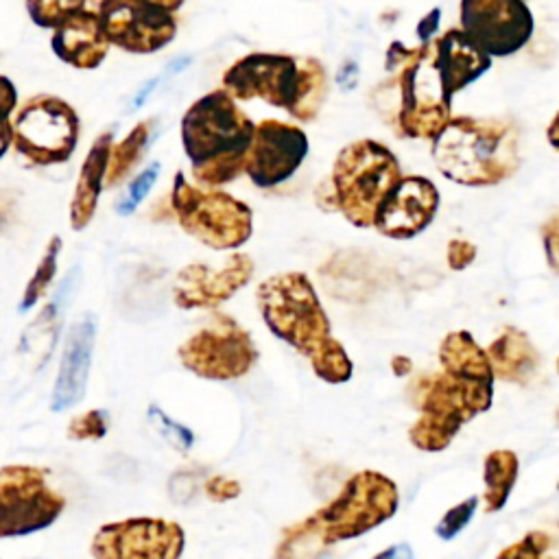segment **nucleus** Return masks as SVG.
I'll list each match as a JSON object with an SVG mask.
<instances>
[{
	"instance_id": "nucleus-38",
	"label": "nucleus",
	"mask_w": 559,
	"mask_h": 559,
	"mask_svg": "<svg viewBox=\"0 0 559 559\" xmlns=\"http://www.w3.org/2000/svg\"><path fill=\"white\" fill-rule=\"evenodd\" d=\"M474 258H476V247L469 240L452 238L448 242V266L452 271H463L474 262Z\"/></svg>"
},
{
	"instance_id": "nucleus-4",
	"label": "nucleus",
	"mask_w": 559,
	"mask_h": 559,
	"mask_svg": "<svg viewBox=\"0 0 559 559\" xmlns=\"http://www.w3.org/2000/svg\"><path fill=\"white\" fill-rule=\"evenodd\" d=\"M221 90L234 100L260 98L310 122L325 100L328 79L321 61L312 57L253 52L225 70Z\"/></svg>"
},
{
	"instance_id": "nucleus-29",
	"label": "nucleus",
	"mask_w": 559,
	"mask_h": 559,
	"mask_svg": "<svg viewBox=\"0 0 559 559\" xmlns=\"http://www.w3.org/2000/svg\"><path fill=\"white\" fill-rule=\"evenodd\" d=\"M459 430L461 428H456L448 421L419 415V419L408 430V439L417 450L441 452L452 443V439L459 435Z\"/></svg>"
},
{
	"instance_id": "nucleus-33",
	"label": "nucleus",
	"mask_w": 559,
	"mask_h": 559,
	"mask_svg": "<svg viewBox=\"0 0 559 559\" xmlns=\"http://www.w3.org/2000/svg\"><path fill=\"white\" fill-rule=\"evenodd\" d=\"M109 428V415L103 408H92L70 419L68 437L74 441H98L105 437Z\"/></svg>"
},
{
	"instance_id": "nucleus-18",
	"label": "nucleus",
	"mask_w": 559,
	"mask_h": 559,
	"mask_svg": "<svg viewBox=\"0 0 559 559\" xmlns=\"http://www.w3.org/2000/svg\"><path fill=\"white\" fill-rule=\"evenodd\" d=\"M439 210V190L426 177H402L382 199L373 227L386 238L406 240L421 234Z\"/></svg>"
},
{
	"instance_id": "nucleus-3",
	"label": "nucleus",
	"mask_w": 559,
	"mask_h": 559,
	"mask_svg": "<svg viewBox=\"0 0 559 559\" xmlns=\"http://www.w3.org/2000/svg\"><path fill=\"white\" fill-rule=\"evenodd\" d=\"M437 170L461 186H496L520 168L518 129L498 118L452 116L432 140Z\"/></svg>"
},
{
	"instance_id": "nucleus-35",
	"label": "nucleus",
	"mask_w": 559,
	"mask_h": 559,
	"mask_svg": "<svg viewBox=\"0 0 559 559\" xmlns=\"http://www.w3.org/2000/svg\"><path fill=\"white\" fill-rule=\"evenodd\" d=\"M157 177H159V162H153V164H148V166L129 183L127 194L120 199L116 212L122 214V216L133 214V210H135V207L146 199V194L151 192V188H153V183H155Z\"/></svg>"
},
{
	"instance_id": "nucleus-39",
	"label": "nucleus",
	"mask_w": 559,
	"mask_h": 559,
	"mask_svg": "<svg viewBox=\"0 0 559 559\" xmlns=\"http://www.w3.org/2000/svg\"><path fill=\"white\" fill-rule=\"evenodd\" d=\"M17 107V87L9 76L0 74V127L11 122V114Z\"/></svg>"
},
{
	"instance_id": "nucleus-7",
	"label": "nucleus",
	"mask_w": 559,
	"mask_h": 559,
	"mask_svg": "<svg viewBox=\"0 0 559 559\" xmlns=\"http://www.w3.org/2000/svg\"><path fill=\"white\" fill-rule=\"evenodd\" d=\"M170 207L188 236L216 251L238 249L253 234V212L247 203L218 188L190 183L181 170L173 177Z\"/></svg>"
},
{
	"instance_id": "nucleus-17",
	"label": "nucleus",
	"mask_w": 559,
	"mask_h": 559,
	"mask_svg": "<svg viewBox=\"0 0 559 559\" xmlns=\"http://www.w3.org/2000/svg\"><path fill=\"white\" fill-rule=\"evenodd\" d=\"M413 400L421 415L463 428V424L472 421L478 413L489 411L493 384L472 382L441 371L415 380Z\"/></svg>"
},
{
	"instance_id": "nucleus-13",
	"label": "nucleus",
	"mask_w": 559,
	"mask_h": 559,
	"mask_svg": "<svg viewBox=\"0 0 559 559\" xmlns=\"http://www.w3.org/2000/svg\"><path fill=\"white\" fill-rule=\"evenodd\" d=\"M186 533L162 518H127L103 524L90 544L92 559H179Z\"/></svg>"
},
{
	"instance_id": "nucleus-8",
	"label": "nucleus",
	"mask_w": 559,
	"mask_h": 559,
	"mask_svg": "<svg viewBox=\"0 0 559 559\" xmlns=\"http://www.w3.org/2000/svg\"><path fill=\"white\" fill-rule=\"evenodd\" d=\"M255 299L266 328L304 356L332 336L330 319L306 273L286 271L266 277Z\"/></svg>"
},
{
	"instance_id": "nucleus-31",
	"label": "nucleus",
	"mask_w": 559,
	"mask_h": 559,
	"mask_svg": "<svg viewBox=\"0 0 559 559\" xmlns=\"http://www.w3.org/2000/svg\"><path fill=\"white\" fill-rule=\"evenodd\" d=\"M555 539L546 531H531L520 542L507 546L496 559H555L548 557Z\"/></svg>"
},
{
	"instance_id": "nucleus-27",
	"label": "nucleus",
	"mask_w": 559,
	"mask_h": 559,
	"mask_svg": "<svg viewBox=\"0 0 559 559\" xmlns=\"http://www.w3.org/2000/svg\"><path fill=\"white\" fill-rule=\"evenodd\" d=\"M308 358H310V365H312V371L317 373V378H321L328 384H343L354 373V365H352L345 347L334 336L323 341Z\"/></svg>"
},
{
	"instance_id": "nucleus-16",
	"label": "nucleus",
	"mask_w": 559,
	"mask_h": 559,
	"mask_svg": "<svg viewBox=\"0 0 559 559\" xmlns=\"http://www.w3.org/2000/svg\"><path fill=\"white\" fill-rule=\"evenodd\" d=\"M253 277V260L247 253H229L218 266L192 262L175 275L173 301L183 308H216L234 297Z\"/></svg>"
},
{
	"instance_id": "nucleus-2",
	"label": "nucleus",
	"mask_w": 559,
	"mask_h": 559,
	"mask_svg": "<svg viewBox=\"0 0 559 559\" xmlns=\"http://www.w3.org/2000/svg\"><path fill=\"white\" fill-rule=\"evenodd\" d=\"M255 124L225 90L194 100L181 118V144L199 186L218 188L245 173Z\"/></svg>"
},
{
	"instance_id": "nucleus-43",
	"label": "nucleus",
	"mask_w": 559,
	"mask_h": 559,
	"mask_svg": "<svg viewBox=\"0 0 559 559\" xmlns=\"http://www.w3.org/2000/svg\"><path fill=\"white\" fill-rule=\"evenodd\" d=\"M546 138H548V142H550V146L559 153V111H557L555 118L550 120V124H548V129H546Z\"/></svg>"
},
{
	"instance_id": "nucleus-42",
	"label": "nucleus",
	"mask_w": 559,
	"mask_h": 559,
	"mask_svg": "<svg viewBox=\"0 0 559 559\" xmlns=\"http://www.w3.org/2000/svg\"><path fill=\"white\" fill-rule=\"evenodd\" d=\"M11 144H13V122H7L0 127V157H4Z\"/></svg>"
},
{
	"instance_id": "nucleus-24",
	"label": "nucleus",
	"mask_w": 559,
	"mask_h": 559,
	"mask_svg": "<svg viewBox=\"0 0 559 559\" xmlns=\"http://www.w3.org/2000/svg\"><path fill=\"white\" fill-rule=\"evenodd\" d=\"M439 362H441V371L450 376L472 380V382H485V384L496 382L487 352L474 341V336L467 330L450 332L441 341Z\"/></svg>"
},
{
	"instance_id": "nucleus-1",
	"label": "nucleus",
	"mask_w": 559,
	"mask_h": 559,
	"mask_svg": "<svg viewBox=\"0 0 559 559\" xmlns=\"http://www.w3.org/2000/svg\"><path fill=\"white\" fill-rule=\"evenodd\" d=\"M397 504V485L389 476L376 469L356 472L332 502L284 531L277 552L282 559H323L336 542L360 537L393 518Z\"/></svg>"
},
{
	"instance_id": "nucleus-32",
	"label": "nucleus",
	"mask_w": 559,
	"mask_h": 559,
	"mask_svg": "<svg viewBox=\"0 0 559 559\" xmlns=\"http://www.w3.org/2000/svg\"><path fill=\"white\" fill-rule=\"evenodd\" d=\"M476 507H478V496H469V498H465L463 502L450 507V509L441 515V520L437 522L435 535H437L439 539H443V542L454 539V537L469 524V520H472L474 513H476Z\"/></svg>"
},
{
	"instance_id": "nucleus-30",
	"label": "nucleus",
	"mask_w": 559,
	"mask_h": 559,
	"mask_svg": "<svg viewBox=\"0 0 559 559\" xmlns=\"http://www.w3.org/2000/svg\"><path fill=\"white\" fill-rule=\"evenodd\" d=\"M87 0H24L31 22L39 28L55 31L72 13L85 9Z\"/></svg>"
},
{
	"instance_id": "nucleus-14",
	"label": "nucleus",
	"mask_w": 559,
	"mask_h": 559,
	"mask_svg": "<svg viewBox=\"0 0 559 559\" xmlns=\"http://www.w3.org/2000/svg\"><path fill=\"white\" fill-rule=\"evenodd\" d=\"M96 13L107 41L131 55L157 52L177 35L175 13L146 0H100Z\"/></svg>"
},
{
	"instance_id": "nucleus-28",
	"label": "nucleus",
	"mask_w": 559,
	"mask_h": 559,
	"mask_svg": "<svg viewBox=\"0 0 559 559\" xmlns=\"http://www.w3.org/2000/svg\"><path fill=\"white\" fill-rule=\"evenodd\" d=\"M61 238L59 236H52L44 249V255L39 258L37 266H35V273L31 275V280L26 282V288H24V295L20 299V310L26 312L31 310L33 306L39 304V299L48 293L52 280H55V273H57V264H59V253H61Z\"/></svg>"
},
{
	"instance_id": "nucleus-46",
	"label": "nucleus",
	"mask_w": 559,
	"mask_h": 559,
	"mask_svg": "<svg viewBox=\"0 0 559 559\" xmlns=\"http://www.w3.org/2000/svg\"><path fill=\"white\" fill-rule=\"evenodd\" d=\"M557 371H559V358H557Z\"/></svg>"
},
{
	"instance_id": "nucleus-11",
	"label": "nucleus",
	"mask_w": 559,
	"mask_h": 559,
	"mask_svg": "<svg viewBox=\"0 0 559 559\" xmlns=\"http://www.w3.org/2000/svg\"><path fill=\"white\" fill-rule=\"evenodd\" d=\"M66 498L48 485V469L35 465L0 467V539L26 537L52 526Z\"/></svg>"
},
{
	"instance_id": "nucleus-37",
	"label": "nucleus",
	"mask_w": 559,
	"mask_h": 559,
	"mask_svg": "<svg viewBox=\"0 0 559 559\" xmlns=\"http://www.w3.org/2000/svg\"><path fill=\"white\" fill-rule=\"evenodd\" d=\"M203 489L212 502H227V500H234L240 496V483L234 478L221 476V474L207 478Z\"/></svg>"
},
{
	"instance_id": "nucleus-12",
	"label": "nucleus",
	"mask_w": 559,
	"mask_h": 559,
	"mask_svg": "<svg viewBox=\"0 0 559 559\" xmlns=\"http://www.w3.org/2000/svg\"><path fill=\"white\" fill-rule=\"evenodd\" d=\"M463 35L487 57H509L533 37L535 20L524 0H461Z\"/></svg>"
},
{
	"instance_id": "nucleus-15",
	"label": "nucleus",
	"mask_w": 559,
	"mask_h": 559,
	"mask_svg": "<svg viewBox=\"0 0 559 559\" xmlns=\"http://www.w3.org/2000/svg\"><path fill=\"white\" fill-rule=\"evenodd\" d=\"M308 155V135L282 120L255 124L245 173L258 188H275L290 179Z\"/></svg>"
},
{
	"instance_id": "nucleus-44",
	"label": "nucleus",
	"mask_w": 559,
	"mask_h": 559,
	"mask_svg": "<svg viewBox=\"0 0 559 559\" xmlns=\"http://www.w3.org/2000/svg\"><path fill=\"white\" fill-rule=\"evenodd\" d=\"M391 367H393V373L395 376H406V373H411V360L406 358V356H395L393 360H391Z\"/></svg>"
},
{
	"instance_id": "nucleus-19",
	"label": "nucleus",
	"mask_w": 559,
	"mask_h": 559,
	"mask_svg": "<svg viewBox=\"0 0 559 559\" xmlns=\"http://www.w3.org/2000/svg\"><path fill=\"white\" fill-rule=\"evenodd\" d=\"M96 343V317L92 312H85L81 319H76L63 343L50 408L55 413L68 411L76 406L87 389L90 380V367H92V354Z\"/></svg>"
},
{
	"instance_id": "nucleus-5",
	"label": "nucleus",
	"mask_w": 559,
	"mask_h": 559,
	"mask_svg": "<svg viewBox=\"0 0 559 559\" xmlns=\"http://www.w3.org/2000/svg\"><path fill=\"white\" fill-rule=\"evenodd\" d=\"M386 83L397 90L391 120L397 135L435 140L452 116L432 63V41L415 48L393 41L386 50Z\"/></svg>"
},
{
	"instance_id": "nucleus-25",
	"label": "nucleus",
	"mask_w": 559,
	"mask_h": 559,
	"mask_svg": "<svg viewBox=\"0 0 559 559\" xmlns=\"http://www.w3.org/2000/svg\"><path fill=\"white\" fill-rule=\"evenodd\" d=\"M520 461L513 450H491L483 461V480H485V496L483 504L487 513L500 511L518 480Z\"/></svg>"
},
{
	"instance_id": "nucleus-45",
	"label": "nucleus",
	"mask_w": 559,
	"mask_h": 559,
	"mask_svg": "<svg viewBox=\"0 0 559 559\" xmlns=\"http://www.w3.org/2000/svg\"><path fill=\"white\" fill-rule=\"evenodd\" d=\"M148 4H155V7H159V9H164V11H168V13H175L186 0H146Z\"/></svg>"
},
{
	"instance_id": "nucleus-6",
	"label": "nucleus",
	"mask_w": 559,
	"mask_h": 559,
	"mask_svg": "<svg viewBox=\"0 0 559 559\" xmlns=\"http://www.w3.org/2000/svg\"><path fill=\"white\" fill-rule=\"evenodd\" d=\"M402 179L391 148L376 140H356L341 148L332 168L336 210L354 227H373L376 212L389 190Z\"/></svg>"
},
{
	"instance_id": "nucleus-26",
	"label": "nucleus",
	"mask_w": 559,
	"mask_h": 559,
	"mask_svg": "<svg viewBox=\"0 0 559 559\" xmlns=\"http://www.w3.org/2000/svg\"><path fill=\"white\" fill-rule=\"evenodd\" d=\"M155 118L142 120L131 127V131L116 144H111L107 173H105V188H114L120 181L127 179V175L140 164V159L146 153L148 140H151V127Z\"/></svg>"
},
{
	"instance_id": "nucleus-40",
	"label": "nucleus",
	"mask_w": 559,
	"mask_h": 559,
	"mask_svg": "<svg viewBox=\"0 0 559 559\" xmlns=\"http://www.w3.org/2000/svg\"><path fill=\"white\" fill-rule=\"evenodd\" d=\"M439 9H432L421 22H419V26H417V37L421 39V44H430L432 41V35L437 33V28H439Z\"/></svg>"
},
{
	"instance_id": "nucleus-9",
	"label": "nucleus",
	"mask_w": 559,
	"mask_h": 559,
	"mask_svg": "<svg viewBox=\"0 0 559 559\" xmlns=\"http://www.w3.org/2000/svg\"><path fill=\"white\" fill-rule=\"evenodd\" d=\"M11 122V146L33 166L63 164L79 144V114L59 96L39 94L28 98Z\"/></svg>"
},
{
	"instance_id": "nucleus-10",
	"label": "nucleus",
	"mask_w": 559,
	"mask_h": 559,
	"mask_svg": "<svg viewBox=\"0 0 559 559\" xmlns=\"http://www.w3.org/2000/svg\"><path fill=\"white\" fill-rule=\"evenodd\" d=\"M179 362L205 380H236L258 362L251 334L229 314H212L203 328L190 334L177 349Z\"/></svg>"
},
{
	"instance_id": "nucleus-34",
	"label": "nucleus",
	"mask_w": 559,
	"mask_h": 559,
	"mask_svg": "<svg viewBox=\"0 0 559 559\" xmlns=\"http://www.w3.org/2000/svg\"><path fill=\"white\" fill-rule=\"evenodd\" d=\"M148 417H151V424L155 426V430L159 432L162 439H166L175 450L179 452H188L190 445L194 443V435L192 430H188L183 424L170 419L162 408L157 406H151L148 408Z\"/></svg>"
},
{
	"instance_id": "nucleus-23",
	"label": "nucleus",
	"mask_w": 559,
	"mask_h": 559,
	"mask_svg": "<svg viewBox=\"0 0 559 559\" xmlns=\"http://www.w3.org/2000/svg\"><path fill=\"white\" fill-rule=\"evenodd\" d=\"M485 352L493 376L504 382L526 384L539 367V352L535 349L533 341L526 336V332L513 325L502 328L498 338H493Z\"/></svg>"
},
{
	"instance_id": "nucleus-22",
	"label": "nucleus",
	"mask_w": 559,
	"mask_h": 559,
	"mask_svg": "<svg viewBox=\"0 0 559 559\" xmlns=\"http://www.w3.org/2000/svg\"><path fill=\"white\" fill-rule=\"evenodd\" d=\"M111 144H114V133L111 131L100 133L92 142V146L83 159V166L76 177L74 194L70 201V227L74 231L85 229L94 218L100 192L105 188V173H107Z\"/></svg>"
},
{
	"instance_id": "nucleus-41",
	"label": "nucleus",
	"mask_w": 559,
	"mask_h": 559,
	"mask_svg": "<svg viewBox=\"0 0 559 559\" xmlns=\"http://www.w3.org/2000/svg\"><path fill=\"white\" fill-rule=\"evenodd\" d=\"M373 559H413V548L406 542H400L395 546L384 548L382 552H378Z\"/></svg>"
},
{
	"instance_id": "nucleus-36",
	"label": "nucleus",
	"mask_w": 559,
	"mask_h": 559,
	"mask_svg": "<svg viewBox=\"0 0 559 559\" xmlns=\"http://www.w3.org/2000/svg\"><path fill=\"white\" fill-rule=\"evenodd\" d=\"M542 242H544L548 266L559 275V214L550 216L542 225Z\"/></svg>"
},
{
	"instance_id": "nucleus-21",
	"label": "nucleus",
	"mask_w": 559,
	"mask_h": 559,
	"mask_svg": "<svg viewBox=\"0 0 559 559\" xmlns=\"http://www.w3.org/2000/svg\"><path fill=\"white\" fill-rule=\"evenodd\" d=\"M109 46L111 44L103 33L98 13L90 9L72 13L52 31L50 37V48L57 59L76 70L98 68L105 61Z\"/></svg>"
},
{
	"instance_id": "nucleus-20",
	"label": "nucleus",
	"mask_w": 559,
	"mask_h": 559,
	"mask_svg": "<svg viewBox=\"0 0 559 559\" xmlns=\"http://www.w3.org/2000/svg\"><path fill=\"white\" fill-rule=\"evenodd\" d=\"M432 63L448 103L452 96L480 79L491 68V57L476 48L461 28H450L432 39Z\"/></svg>"
}]
</instances>
